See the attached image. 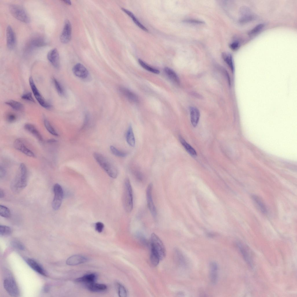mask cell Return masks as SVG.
<instances>
[{
  "label": "cell",
  "instance_id": "41",
  "mask_svg": "<svg viewBox=\"0 0 297 297\" xmlns=\"http://www.w3.org/2000/svg\"><path fill=\"white\" fill-rule=\"evenodd\" d=\"M264 26V25L262 23L257 25L249 32L248 35L252 36L257 34L262 29Z\"/></svg>",
  "mask_w": 297,
  "mask_h": 297
},
{
  "label": "cell",
  "instance_id": "6",
  "mask_svg": "<svg viewBox=\"0 0 297 297\" xmlns=\"http://www.w3.org/2000/svg\"><path fill=\"white\" fill-rule=\"evenodd\" d=\"M9 9L12 15L18 20L25 23H29L30 18L26 10L20 6L12 4L9 6Z\"/></svg>",
  "mask_w": 297,
  "mask_h": 297
},
{
  "label": "cell",
  "instance_id": "7",
  "mask_svg": "<svg viewBox=\"0 0 297 297\" xmlns=\"http://www.w3.org/2000/svg\"><path fill=\"white\" fill-rule=\"evenodd\" d=\"M53 191L54 194L52 202V207L55 210H58L60 207L64 196L63 190L61 186L58 184L54 186Z\"/></svg>",
  "mask_w": 297,
  "mask_h": 297
},
{
  "label": "cell",
  "instance_id": "30",
  "mask_svg": "<svg viewBox=\"0 0 297 297\" xmlns=\"http://www.w3.org/2000/svg\"><path fill=\"white\" fill-rule=\"evenodd\" d=\"M122 10L128 15L133 20L134 23L140 28L146 32L148 31V29L142 25L136 18L134 14L131 12L127 9L122 8Z\"/></svg>",
  "mask_w": 297,
  "mask_h": 297
},
{
  "label": "cell",
  "instance_id": "45",
  "mask_svg": "<svg viewBox=\"0 0 297 297\" xmlns=\"http://www.w3.org/2000/svg\"><path fill=\"white\" fill-rule=\"evenodd\" d=\"M183 22L186 23L195 24H202L204 23L203 21L195 19H186L184 20Z\"/></svg>",
  "mask_w": 297,
  "mask_h": 297
},
{
  "label": "cell",
  "instance_id": "12",
  "mask_svg": "<svg viewBox=\"0 0 297 297\" xmlns=\"http://www.w3.org/2000/svg\"><path fill=\"white\" fill-rule=\"evenodd\" d=\"M13 144L15 149L26 155L31 157H35L34 153L26 146L21 140L19 139H16Z\"/></svg>",
  "mask_w": 297,
  "mask_h": 297
},
{
  "label": "cell",
  "instance_id": "42",
  "mask_svg": "<svg viewBox=\"0 0 297 297\" xmlns=\"http://www.w3.org/2000/svg\"><path fill=\"white\" fill-rule=\"evenodd\" d=\"M10 244L12 247L15 249L22 251L25 249L24 246L18 241L13 240L11 241Z\"/></svg>",
  "mask_w": 297,
  "mask_h": 297
},
{
  "label": "cell",
  "instance_id": "5",
  "mask_svg": "<svg viewBox=\"0 0 297 297\" xmlns=\"http://www.w3.org/2000/svg\"><path fill=\"white\" fill-rule=\"evenodd\" d=\"M150 247L151 250L159 256L160 260L164 258L166 253L165 247L160 239L154 233L151 234Z\"/></svg>",
  "mask_w": 297,
  "mask_h": 297
},
{
  "label": "cell",
  "instance_id": "28",
  "mask_svg": "<svg viewBox=\"0 0 297 297\" xmlns=\"http://www.w3.org/2000/svg\"><path fill=\"white\" fill-rule=\"evenodd\" d=\"M126 140L128 144L132 147L135 145V139L132 126H129L126 134Z\"/></svg>",
  "mask_w": 297,
  "mask_h": 297
},
{
  "label": "cell",
  "instance_id": "29",
  "mask_svg": "<svg viewBox=\"0 0 297 297\" xmlns=\"http://www.w3.org/2000/svg\"><path fill=\"white\" fill-rule=\"evenodd\" d=\"M179 139L180 143L189 153L192 156L197 155V153L195 150L182 137L180 136Z\"/></svg>",
  "mask_w": 297,
  "mask_h": 297
},
{
  "label": "cell",
  "instance_id": "4",
  "mask_svg": "<svg viewBox=\"0 0 297 297\" xmlns=\"http://www.w3.org/2000/svg\"><path fill=\"white\" fill-rule=\"evenodd\" d=\"M5 276L3 285L4 287L11 296L17 297L19 296V291L17 284L10 272L6 271Z\"/></svg>",
  "mask_w": 297,
  "mask_h": 297
},
{
  "label": "cell",
  "instance_id": "43",
  "mask_svg": "<svg viewBox=\"0 0 297 297\" xmlns=\"http://www.w3.org/2000/svg\"><path fill=\"white\" fill-rule=\"evenodd\" d=\"M118 294L120 297H126L127 296V293L125 287L120 283L118 284Z\"/></svg>",
  "mask_w": 297,
  "mask_h": 297
},
{
  "label": "cell",
  "instance_id": "14",
  "mask_svg": "<svg viewBox=\"0 0 297 297\" xmlns=\"http://www.w3.org/2000/svg\"><path fill=\"white\" fill-rule=\"evenodd\" d=\"M47 58L51 64L55 68H58L60 65L59 56L56 48L50 50L47 55Z\"/></svg>",
  "mask_w": 297,
  "mask_h": 297
},
{
  "label": "cell",
  "instance_id": "51",
  "mask_svg": "<svg viewBox=\"0 0 297 297\" xmlns=\"http://www.w3.org/2000/svg\"><path fill=\"white\" fill-rule=\"evenodd\" d=\"M50 290L49 287L48 286L46 285L42 289L44 293H47L49 292Z\"/></svg>",
  "mask_w": 297,
  "mask_h": 297
},
{
  "label": "cell",
  "instance_id": "17",
  "mask_svg": "<svg viewBox=\"0 0 297 297\" xmlns=\"http://www.w3.org/2000/svg\"><path fill=\"white\" fill-rule=\"evenodd\" d=\"M209 277L212 284H215L218 278V266L215 262H212L209 264Z\"/></svg>",
  "mask_w": 297,
  "mask_h": 297
},
{
  "label": "cell",
  "instance_id": "11",
  "mask_svg": "<svg viewBox=\"0 0 297 297\" xmlns=\"http://www.w3.org/2000/svg\"><path fill=\"white\" fill-rule=\"evenodd\" d=\"M6 41L8 49L12 50L15 48L16 43V35L12 27L10 25L8 26L6 29Z\"/></svg>",
  "mask_w": 297,
  "mask_h": 297
},
{
  "label": "cell",
  "instance_id": "35",
  "mask_svg": "<svg viewBox=\"0 0 297 297\" xmlns=\"http://www.w3.org/2000/svg\"><path fill=\"white\" fill-rule=\"evenodd\" d=\"M150 260L152 265L154 267H156L159 264L160 259L156 253L151 250Z\"/></svg>",
  "mask_w": 297,
  "mask_h": 297
},
{
  "label": "cell",
  "instance_id": "52",
  "mask_svg": "<svg viewBox=\"0 0 297 297\" xmlns=\"http://www.w3.org/2000/svg\"><path fill=\"white\" fill-rule=\"evenodd\" d=\"M5 195V194L3 190L1 189H0V198H3Z\"/></svg>",
  "mask_w": 297,
  "mask_h": 297
},
{
  "label": "cell",
  "instance_id": "19",
  "mask_svg": "<svg viewBox=\"0 0 297 297\" xmlns=\"http://www.w3.org/2000/svg\"><path fill=\"white\" fill-rule=\"evenodd\" d=\"M241 17L239 20L240 23H245L251 21L254 16L250 10L247 7H243L240 9Z\"/></svg>",
  "mask_w": 297,
  "mask_h": 297
},
{
  "label": "cell",
  "instance_id": "21",
  "mask_svg": "<svg viewBox=\"0 0 297 297\" xmlns=\"http://www.w3.org/2000/svg\"><path fill=\"white\" fill-rule=\"evenodd\" d=\"M236 244L244 260L250 266H251L252 262L251 256L247 248L241 242H237Z\"/></svg>",
  "mask_w": 297,
  "mask_h": 297
},
{
  "label": "cell",
  "instance_id": "16",
  "mask_svg": "<svg viewBox=\"0 0 297 297\" xmlns=\"http://www.w3.org/2000/svg\"><path fill=\"white\" fill-rule=\"evenodd\" d=\"M47 42L45 39L41 36H37L32 39L28 44L30 49L39 48L45 46Z\"/></svg>",
  "mask_w": 297,
  "mask_h": 297
},
{
  "label": "cell",
  "instance_id": "20",
  "mask_svg": "<svg viewBox=\"0 0 297 297\" xmlns=\"http://www.w3.org/2000/svg\"><path fill=\"white\" fill-rule=\"evenodd\" d=\"M26 260L28 265L35 271L43 276H46L45 271L36 261L31 258H27Z\"/></svg>",
  "mask_w": 297,
  "mask_h": 297
},
{
  "label": "cell",
  "instance_id": "37",
  "mask_svg": "<svg viewBox=\"0 0 297 297\" xmlns=\"http://www.w3.org/2000/svg\"><path fill=\"white\" fill-rule=\"evenodd\" d=\"M110 149L111 153L115 156L120 157H125L127 156V153L119 150L114 146H111Z\"/></svg>",
  "mask_w": 297,
  "mask_h": 297
},
{
  "label": "cell",
  "instance_id": "22",
  "mask_svg": "<svg viewBox=\"0 0 297 297\" xmlns=\"http://www.w3.org/2000/svg\"><path fill=\"white\" fill-rule=\"evenodd\" d=\"M97 277V275L94 273L88 274L76 279L75 281L77 282L85 283L87 285L95 282Z\"/></svg>",
  "mask_w": 297,
  "mask_h": 297
},
{
  "label": "cell",
  "instance_id": "27",
  "mask_svg": "<svg viewBox=\"0 0 297 297\" xmlns=\"http://www.w3.org/2000/svg\"><path fill=\"white\" fill-rule=\"evenodd\" d=\"M251 198L255 205L260 211L264 214L266 213L267 212V209L265 205L262 200L258 196L255 195H252Z\"/></svg>",
  "mask_w": 297,
  "mask_h": 297
},
{
  "label": "cell",
  "instance_id": "18",
  "mask_svg": "<svg viewBox=\"0 0 297 297\" xmlns=\"http://www.w3.org/2000/svg\"><path fill=\"white\" fill-rule=\"evenodd\" d=\"M119 90L120 92L131 102L135 103L138 102L139 98L137 96L128 89L124 87H121L119 88Z\"/></svg>",
  "mask_w": 297,
  "mask_h": 297
},
{
  "label": "cell",
  "instance_id": "33",
  "mask_svg": "<svg viewBox=\"0 0 297 297\" xmlns=\"http://www.w3.org/2000/svg\"><path fill=\"white\" fill-rule=\"evenodd\" d=\"M43 121L45 128L50 133L55 136H58L59 135L57 132L47 119L44 118Z\"/></svg>",
  "mask_w": 297,
  "mask_h": 297
},
{
  "label": "cell",
  "instance_id": "1",
  "mask_svg": "<svg viewBox=\"0 0 297 297\" xmlns=\"http://www.w3.org/2000/svg\"><path fill=\"white\" fill-rule=\"evenodd\" d=\"M93 156L99 165L111 177L116 178L118 171L115 165L108 158L99 153L94 152Z\"/></svg>",
  "mask_w": 297,
  "mask_h": 297
},
{
  "label": "cell",
  "instance_id": "31",
  "mask_svg": "<svg viewBox=\"0 0 297 297\" xmlns=\"http://www.w3.org/2000/svg\"><path fill=\"white\" fill-rule=\"evenodd\" d=\"M5 103L16 111H21L23 108V105L21 103L14 100H10L8 101Z\"/></svg>",
  "mask_w": 297,
  "mask_h": 297
},
{
  "label": "cell",
  "instance_id": "8",
  "mask_svg": "<svg viewBox=\"0 0 297 297\" xmlns=\"http://www.w3.org/2000/svg\"><path fill=\"white\" fill-rule=\"evenodd\" d=\"M29 83L33 94L41 106L46 109H49L51 107V105L47 102L41 95L37 88L33 78L30 77L29 79Z\"/></svg>",
  "mask_w": 297,
  "mask_h": 297
},
{
  "label": "cell",
  "instance_id": "34",
  "mask_svg": "<svg viewBox=\"0 0 297 297\" xmlns=\"http://www.w3.org/2000/svg\"><path fill=\"white\" fill-rule=\"evenodd\" d=\"M138 61L141 66L145 70L155 74H158L159 73L160 71L159 70L150 66L141 59H139Z\"/></svg>",
  "mask_w": 297,
  "mask_h": 297
},
{
  "label": "cell",
  "instance_id": "48",
  "mask_svg": "<svg viewBox=\"0 0 297 297\" xmlns=\"http://www.w3.org/2000/svg\"><path fill=\"white\" fill-rule=\"evenodd\" d=\"M239 46V42L235 41L231 43L229 45L230 48L233 50H235L238 48Z\"/></svg>",
  "mask_w": 297,
  "mask_h": 297
},
{
  "label": "cell",
  "instance_id": "26",
  "mask_svg": "<svg viewBox=\"0 0 297 297\" xmlns=\"http://www.w3.org/2000/svg\"><path fill=\"white\" fill-rule=\"evenodd\" d=\"M164 71L166 75L173 82L177 85L180 84L179 77L174 70L169 67H166Z\"/></svg>",
  "mask_w": 297,
  "mask_h": 297
},
{
  "label": "cell",
  "instance_id": "54",
  "mask_svg": "<svg viewBox=\"0 0 297 297\" xmlns=\"http://www.w3.org/2000/svg\"><path fill=\"white\" fill-rule=\"evenodd\" d=\"M56 140L54 139H51L48 141V142L49 143H53L56 142Z\"/></svg>",
  "mask_w": 297,
  "mask_h": 297
},
{
  "label": "cell",
  "instance_id": "10",
  "mask_svg": "<svg viewBox=\"0 0 297 297\" xmlns=\"http://www.w3.org/2000/svg\"><path fill=\"white\" fill-rule=\"evenodd\" d=\"M72 27L68 20L65 21L63 30L61 34L60 39L61 41L66 44L70 41L71 38Z\"/></svg>",
  "mask_w": 297,
  "mask_h": 297
},
{
  "label": "cell",
  "instance_id": "13",
  "mask_svg": "<svg viewBox=\"0 0 297 297\" xmlns=\"http://www.w3.org/2000/svg\"><path fill=\"white\" fill-rule=\"evenodd\" d=\"M72 71L76 76L82 79H86L89 76L87 69L83 64L79 63H77L74 66Z\"/></svg>",
  "mask_w": 297,
  "mask_h": 297
},
{
  "label": "cell",
  "instance_id": "25",
  "mask_svg": "<svg viewBox=\"0 0 297 297\" xmlns=\"http://www.w3.org/2000/svg\"><path fill=\"white\" fill-rule=\"evenodd\" d=\"M191 122L193 127L198 124L200 117V113L196 108L191 107L190 108Z\"/></svg>",
  "mask_w": 297,
  "mask_h": 297
},
{
  "label": "cell",
  "instance_id": "24",
  "mask_svg": "<svg viewBox=\"0 0 297 297\" xmlns=\"http://www.w3.org/2000/svg\"><path fill=\"white\" fill-rule=\"evenodd\" d=\"M86 285L88 289L93 292H103L107 289V287L105 285L96 283L95 282Z\"/></svg>",
  "mask_w": 297,
  "mask_h": 297
},
{
  "label": "cell",
  "instance_id": "2",
  "mask_svg": "<svg viewBox=\"0 0 297 297\" xmlns=\"http://www.w3.org/2000/svg\"><path fill=\"white\" fill-rule=\"evenodd\" d=\"M27 172L24 164L21 163L19 166L18 172L11 184L13 191L19 192L24 189L27 185Z\"/></svg>",
  "mask_w": 297,
  "mask_h": 297
},
{
  "label": "cell",
  "instance_id": "53",
  "mask_svg": "<svg viewBox=\"0 0 297 297\" xmlns=\"http://www.w3.org/2000/svg\"><path fill=\"white\" fill-rule=\"evenodd\" d=\"M62 1H63L64 2V3H66V4H67L68 5H70L71 4V1L70 0H63Z\"/></svg>",
  "mask_w": 297,
  "mask_h": 297
},
{
  "label": "cell",
  "instance_id": "39",
  "mask_svg": "<svg viewBox=\"0 0 297 297\" xmlns=\"http://www.w3.org/2000/svg\"><path fill=\"white\" fill-rule=\"evenodd\" d=\"M10 212L9 209L3 205H0V215L3 217L8 218L10 217Z\"/></svg>",
  "mask_w": 297,
  "mask_h": 297
},
{
  "label": "cell",
  "instance_id": "9",
  "mask_svg": "<svg viewBox=\"0 0 297 297\" xmlns=\"http://www.w3.org/2000/svg\"><path fill=\"white\" fill-rule=\"evenodd\" d=\"M153 184L152 183H150L148 185L146 189V195L148 209L152 216L154 218L156 219L157 216V211L153 199Z\"/></svg>",
  "mask_w": 297,
  "mask_h": 297
},
{
  "label": "cell",
  "instance_id": "40",
  "mask_svg": "<svg viewBox=\"0 0 297 297\" xmlns=\"http://www.w3.org/2000/svg\"><path fill=\"white\" fill-rule=\"evenodd\" d=\"M176 256L177 260L180 264L182 266L186 267V260L182 253L178 250H176Z\"/></svg>",
  "mask_w": 297,
  "mask_h": 297
},
{
  "label": "cell",
  "instance_id": "15",
  "mask_svg": "<svg viewBox=\"0 0 297 297\" xmlns=\"http://www.w3.org/2000/svg\"><path fill=\"white\" fill-rule=\"evenodd\" d=\"M88 260V258L84 256L75 255L69 257L67 259L66 263L69 265H76L85 262Z\"/></svg>",
  "mask_w": 297,
  "mask_h": 297
},
{
  "label": "cell",
  "instance_id": "36",
  "mask_svg": "<svg viewBox=\"0 0 297 297\" xmlns=\"http://www.w3.org/2000/svg\"><path fill=\"white\" fill-rule=\"evenodd\" d=\"M52 80L56 90L59 94L61 96H64L65 95L64 90L59 82L54 78H53Z\"/></svg>",
  "mask_w": 297,
  "mask_h": 297
},
{
  "label": "cell",
  "instance_id": "49",
  "mask_svg": "<svg viewBox=\"0 0 297 297\" xmlns=\"http://www.w3.org/2000/svg\"><path fill=\"white\" fill-rule=\"evenodd\" d=\"M135 175L137 179L139 181H142L143 179V177L142 173L139 172H137L135 173Z\"/></svg>",
  "mask_w": 297,
  "mask_h": 297
},
{
  "label": "cell",
  "instance_id": "38",
  "mask_svg": "<svg viewBox=\"0 0 297 297\" xmlns=\"http://www.w3.org/2000/svg\"><path fill=\"white\" fill-rule=\"evenodd\" d=\"M12 230L9 227L0 225V235L1 236H7L10 235L12 233Z\"/></svg>",
  "mask_w": 297,
  "mask_h": 297
},
{
  "label": "cell",
  "instance_id": "3",
  "mask_svg": "<svg viewBox=\"0 0 297 297\" xmlns=\"http://www.w3.org/2000/svg\"><path fill=\"white\" fill-rule=\"evenodd\" d=\"M122 201L126 211L131 212L133 207V194L130 181L128 178L125 179L124 182Z\"/></svg>",
  "mask_w": 297,
  "mask_h": 297
},
{
  "label": "cell",
  "instance_id": "23",
  "mask_svg": "<svg viewBox=\"0 0 297 297\" xmlns=\"http://www.w3.org/2000/svg\"><path fill=\"white\" fill-rule=\"evenodd\" d=\"M25 129L34 135L39 141L42 142L43 139L42 135L35 127L33 125L29 123L25 124Z\"/></svg>",
  "mask_w": 297,
  "mask_h": 297
},
{
  "label": "cell",
  "instance_id": "46",
  "mask_svg": "<svg viewBox=\"0 0 297 297\" xmlns=\"http://www.w3.org/2000/svg\"><path fill=\"white\" fill-rule=\"evenodd\" d=\"M95 230L98 233H100L102 231L104 225L102 222H97L95 223Z\"/></svg>",
  "mask_w": 297,
  "mask_h": 297
},
{
  "label": "cell",
  "instance_id": "47",
  "mask_svg": "<svg viewBox=\"0 0 297 297\" xmlns=\"http://www.w3.org/2000/svg\"><path fill=\"white\" fill-rule=\"evenodd\" d=\"M6 119L8 122H12L15 120L16 117L15 115L12 113H9L7 115Z\"/></svg>",
  "mask_w": 297,
  "mask_h": 297
},
{
  "label": "cell",
  "instance_id": "44",
  "mask_svg": "<svg viewBox=\"0 0 297 297\" xmlns=\"http://www.w3.org/2000/svg\"><path fill=\"white\" fill-rule=\"evenodd\" d=\"M22 99L30 102H34L35 101L32 97V93L28 92L23 94L21 97Z\"/></svg>",
  "mask_w": 297,
  "mask_h": 297
},
{
  "label": "cell",
  "instance_id": "50",
  "mask_svg": "<svg viewBox=\"0 0 297 297\" xmlns=\"http://www.w3.org/2000/svg\"><path fill=\"white\" fill-rule=\"evenodd\" d=\"M6 173V170L3 166H1L0 168V177L2 178L4 177Z\"/></svg>",
  "mask_w": 297,
  "mask_h": 297
},
{
  "label": "cell",
  "instance_id": "32",
  "mask_svg": "<svg viewBox=\"0 0 297 297\" xmlns=\"http://www.w3.org/2000/svg\"><path fill=\"white\" fill-rule=\"evenodd\" d=\"M222 58L224 61L230 68L232 71H234V66L233 59L231 55L229 53L223 52L222 54Z\"/></svg>",
  "mask_w": 297,
  "mask_h": 297
}]
</instances>
